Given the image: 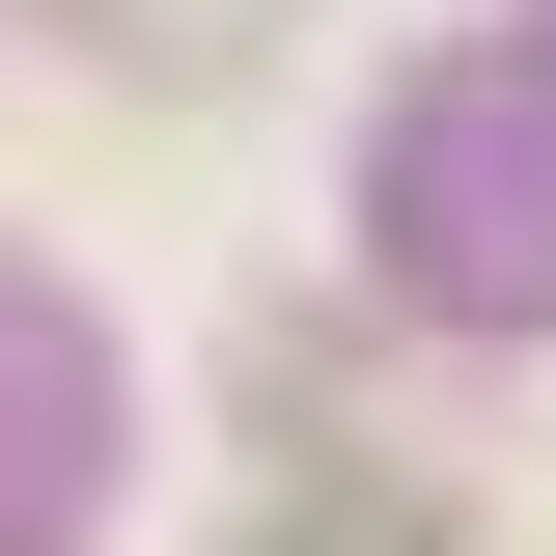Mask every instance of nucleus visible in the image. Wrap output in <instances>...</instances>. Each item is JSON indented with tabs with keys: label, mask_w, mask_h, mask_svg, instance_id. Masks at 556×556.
I'll use <instances>...</instances> for the list:
<instances>
[{
	"label": "nucleus",
	"mask_w": 556,
	"mask_h": 556,
	"mask_svg": "<svg viewBox=\"0 0 556 556\" xmlns=\"http://www.w3.org/2000/svg\"><path fill=\"white\" fill-rule=\"evenodd\" d=\"M278 556H445L417 473H278Z\"/></svg>",
	"instance_id": "f257e3e1"
},
{
	"label": "nucleus",
	"mask_w": 556,
	"mask_h": 556,
	"mask_svg": "<svg viewBox=\"0 0 556 556\" xmlns=\"http://www.w3.org/2000/svg\"><path fill=\"white\" fill-rule=\"evenodd\" d=\"M112 28H139V56H167V84H223V56H251V28H278V0H112Z\"/></svg>",
	"instance_id": "f03ea898"
}]
</instances>
